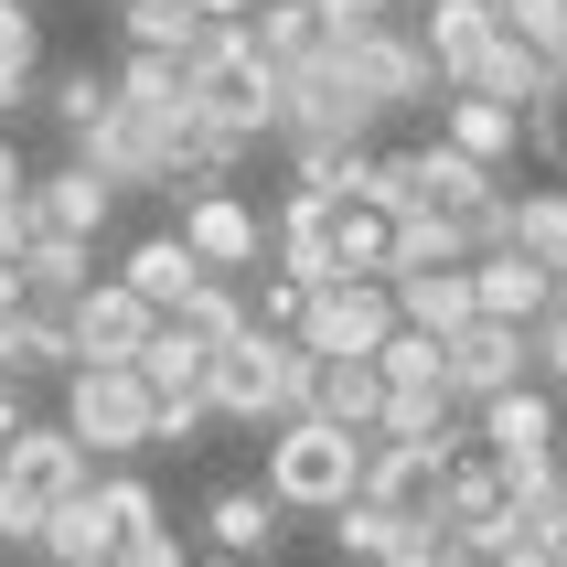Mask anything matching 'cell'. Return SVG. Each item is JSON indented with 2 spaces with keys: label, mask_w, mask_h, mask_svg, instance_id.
Instances as JSON below:
<instances>
[{
  "label": "cell",
  "mask_w": 567,
  "mask_h": 567,
  "mask_svg": "<svg viewBox=\"0 0 567 567\" xmlns=\"http://www.w3.org/2000/svg\"><path fill=\"white\" fill-rule=\"evenodd\" d=\"M279 514H332L364 493V429H332V417H279L268 429V482H257Z\"/></svg>",
  "instance_id": "6da1fadb"
},
{
  "label": "cell",
  "mask_w": 567,
  "mask_h": 567,
  "mask_svg": "<svg viewBox=\"0 0 567 567\" xmlns=\"http://www.w3.org/2000/svg\"><path fill=\"white\" fill-rule=\"evenodd\" d=\"M183 64H193V118H204V128L247 140V151L268 140V128H279V64H257L236 22H204Z\"/></svg>",
  "instance_id": "7a4b0ae2"
},
{
  "label": "cell",
  "mask_w": 567,
  "mask_h": 567,
  "mask_svg": "<svg viewBox=\"0 0 567 567\" xmlns=\"http://www.w3.org/2000/svg\"><path fill=\"white\" fill-rule=\"evenodd\" d=\"M321 54L353 64V86L375 96L385 118H396V107H440V64H429L417 22H396V11H385V22H332V32H321Z\"/></svg>",
  "instance_id": "3957f363"
},
{
  "label": "cell",
  "mask_w": 567,
  "mask_h": 567,
  "mask_svg": "<svg viewBox=\"0 0 567 567\" xmlns=\"http://www.w3.org/2000/svg\"><path fill=\"white\" fill-rule=\"evenodd\" d=\"M54 417L75 429L86 461H140L151 450V385H140V364H64Z\"/></svg>",
  "instance_id": "277c9868"
},
{
  "label": "cell",
  "mask_w": 567,
  "mask_h": 567,
  "mask_svg": "<svg viewBox=\"0 0 567 567\" xmlns=\"http://www.w3.org/2000/svg\"><path fill=\"white\" fill-rule=\"evenodd\" d=\"M385 128V107L364 86H353V64H332V54H300V64H279V128L268 140H375Z\"/></svg>",
  "instance_id": "5b68a950"
},
{
  "label": "cell",
  "mask_w": 567,
  "mask_h": 567,
  "mask_svg": "<svg viewBox=\"0 0 567 567\" xmlns=\"http://www.w3.org/2000/svg\"><path fill=\"white\" fill-rule=\"evenodd\" d=\"M385 332H396V289L385 279H321V289H300V321H289V343L321 353V364L375 353Z\"/></svg>",
  "instance_id": "8992f818"
},
{
  "label": "cell",
  "mask_w": 567,
  "mask_h": 567,
  "mask_svg": "<svg viewBox=\"0 0 567 567\" xmlns=\"http://www.w3.org/2000/svg\"><path fill=\"white\" fill-rule=\"evenodd\" d=\"M472 450V408L450 417L440 440H364V504H385V514H440V493H450V461Z\"/></svg>",
  "instance_id": "52a82bcc"
},
{
  "label": "cell",
  "mask_w": 567,
  "mask_h": 567,
  "mask_svg": "<svg viewBox=\"0 0 567 567\" xmlns=\"http://www.w3.org/2000/svg\"><path fill=\"white\" fill-rule=\"evenodd\" d=\"M172 204H183V225H172V236H183V247L204 257L215 279H257V268H268V215H257L236 183H215V193H172Z\"/></svg>",
  "instance_id": "ba28073f"
},
{
  "label": "cell",
  "mask_w": 567,
  "mask_h": 567,
  "mask_svg": "<svg viewBox=\"0 0 567 567\" xmlns=\"http://www.w3.org/2000/svg\"><path fill=\"white\" fill-rule=\"evenodd\" d=\"M440 375H450V408H482V396H504V385H525L536 364H525V321H461V332H440Z\"/></svg>",
  "instance_id": "9c48e42d"
},
{
  "label": "cell",
  "mask_w": 567,
  "mask_h": 567,
  "mask_svg": "<svg viewBox=\"0 0 567 567\" xmlns=\"http://www.w3.org/2000/svg\"><path fill=\"white\" fill-rule=\"evenodd\" d=\"M151 321H161V311L118 279V268H107V279L75 289V311H64V343H75V364H128V353L151 343Z\"/></svg>",
  "instance_id": "30bf717a"
},
{
  "label": "cell",
  "mask_w": 567,
  "mask_h": 567,
  "mask_svg": "<svg viewBox=\"0 0 567 567\" xmlns=\"http://www.w3.org/2000/svg\"><path fill=\"white\" fill-rule=\"evenodd\" d=\"M172 140H183V128L140 118V107H107V118H96L86 140H75V151H86V161H96V172H107L118 193H172Z\"/></svg>",
  "instance_id": "8fae6325"
},
{
  "label": "cell",
  "mask_w": 567,
  "mask_h": 567,
  "mask_svg": "<svg viewBox=\"0 0 567 567\" xmlns=\"http://www.w3.org/2000/svg\"><path fill=\"white\" fill-rule=\"evenodd\" d=\"M86 472H96V461L75 450V429H64V417H22V429L0 440V482H11L22 504H64Z\"/></svg>",
  "instance_id": "7c38bea8"
},
{
  "label": "cell",
  "mask_w": 567,
  "mask_h": 567,
  "mask_svg": "<svg viewBox=\"0 0 567 567\" xmlns=\"http://www.w3.org/2000/svg\"><path fill=\"white\" fill-rule=\"evenodd\" d=\"M440 525L450 536H461V557H493V546L514 536V493H504V472H493V461H482V450H461V461H450V493H440Z\"/></svg>",
  "instance_id": "4fadbf2b"
},
{
  "label": "cell",
  "mask_w": 567,
  "mask_h": 567,
  "mask_svg": "<svg viewBox=\"0 0 567 567\" xmlns=\"http://www.w3.org/2000/svg\"><path fill=\"white\" fill-rule=\"evenodd\" d=\"M107 215H118V183L96 172L86 151H64L54 172H32V225H54V236H107Z\"/></svg>",
  "instance_id": "5bb4252c"
},
{
  "label": "cell",
  "mask_w": 567,
  "mask_h": 567,
  "mask_svg": "<svg viewBox=\"0 0 567 567\" xmlns=\"http://www.w3.org/2000/svg\"><path fill=\"white\" fill-rule=\"evenodd\" d=\"M268 353H279V332H236V343H215V364H204V408L225 417V429H268Z\"/></svg>",
  "instance_id": "9a60e30c"
},
{
  "label": "cell",
  "mask_w": 567,
  "mask_h": 567,
  "mask_svg": "<svg viewBox=\"0 0 567 567\" xmlns=\"http://www.w3.org/2000/svg\"><path fill=\"white\" fill-rule=\"evenodd\" d=\"M268 257H279V279H300V289L343 279V268H332V193H300V183H289L279 215H268Z\"/></svg>",
  "instance_id": "2e32d148"
},
{
  "label": "cell",
  "mask_w": 567,
  "mask_h": 567,
  "mask_svg": "<svg viewBox=\"0 0 567 567\" xmlns=\"http://www.w3.org/2000/svg\"><path fill=\"white\" fill-rule=\"evenodd\" d=\"M11 268H22V311H54V321H64V311H75V289L96 279V247H86V236H54V225H32Z\"/></svg>",
  "instance_id": "e0dca14e"
},
{
  "label": "cell",
  "mask_w": 567,
  "mask_h": 567,
  "mask_svg": "<svg viewBox=\"0 0 567 567\" xmlns=\"http://www.w3.org/2000/svg\"><path fill=\"white\" fill-rule=\"evenodd\" d=\"M493 32H504V0H429V11H417V43L440 64V86H461V75L493 54Z\"/></svg>",
  "instance_id": "ac0fdd59"
},
{
  "label": "cell",
  "mask_w": 567,
  "mask_h": 567,
  "mask_svg": "<svg viewBox=\"0 0 567 567\" xmlns=\"http://www.w3.org/2000/svg\"><path fill=\"white\" fill-rule=\"evenodd\" d=\"M440 140L504 172V161L525 151V107H504V96H472V86H440Z\"/></svg>",
  "instance_id": "d6986e66"
},
{
  "label": "cell",
  "mask_w": 567,
  "mask_h": 567,
  "mask_svg": "<svg viewBox=\"0 0 567 567\" xmlns=\"http://www.w3.org/2000/svg\"><path fill=\"white\" fill-rule=\"evenodd\" d=\"M546 300H557V279H546L536 257H514V247H482L472 257V311L482 321H536Z\"/></svg>",
  "instance_id": "ffe728a7"
},
{
  "label": "cell",
  "mask_w": 567,
  "mask_h": 567,
  "mask_svg": "<svg viewBox=\"0 0 567 567\" xmlns=\"http://www.w3.org/2000/svg\"><path fill=\"white\" fill-rule=\"evenodd\" d=\"M118 279L140 289V300H151V311H183V300H193V279H215V268H204V257H193L183 236H172V225H161V236H140V247L118 257Z\"/></svg>",
  "instance_id": "44dd1931"
},
{
  "label": "cell",
  "mask_w": 567,
  "mask_h": 567,
  "mask_svg": "<svg viewBox=\"0 0 567 567\" xmlns=\"http://www.w3.org/2000/svg\"><path fill=\"white\" fill-rule=\"evenodd\" d=\"M461 86H472V96H504V107H546V96H557L567 75H557V64L536 54V43H514V32H493V54H482L472 75H461Z\"/></svg>",
  "instance_id": "7402d4cb"
},
{
  "label": "cell",
  "mask_w": 567,
  "mask_h": 567,
  "mask_svg": "<svg viewBox=\"0 0 567 567\" xmlns=\"http://www.w3.org/2000/svg\"><path fill=\"white\" fill-rule=\"evenodd\" d=\"M118 107H140V118H161V128H193V64L183 54H140V43H128Z\"/></svg>",
  "instance_id": "603a6c76"
},
{
  "label": "cell",
  "mask_w": 567,
  "mask_h": 567,
  "mask_svg": "<svg viewBox=\"0 0 567 567\" xmlns=\"http://www.w3.org/2000/svg\"><path fill=\"white\" fill-rule=\"evenodd\" d=\"M504 247H514V257H536L546 279H567V183H546V193H504Z\"/></svg>",
  "instance_id": "cb8c5ba5"
},
{
  "label": "cell",
  "mask_w": 567,
  "mask_h": 567,
  "mask_svg": "<svg viewBox=\"0 0 567 567\" xmlns=\"http://www.w3.org/2000/svg\"><path fill=\"white\" fill-rule=\"evenodd\" d=\"M204 536H215V557H279V504H268V493H257V482H236V493H215V514H204Z\"/></svg>",
  "instance_id": "d4e9b609"
},
{
  "label": "cell",
  "mask_w": 567,
  "mask_h": 567,
  "mask_svg": "<svg viewBox=\"0 0 567 567\" xmlns=\"http://www.w3.org/2000/svg\"><path fill=\"white\" fill-rule=\"evenodd\" d=\"M236 32H247L257 64H300V54H321V32H332V22H321V0H247V22H236Z\"/></svg>",
  "instance_id": "484cf974"
},
{
  "label": "cell",
  "mask_w": 567,
  "mask_h": 567,
  "mask_svg": "<svg viewBox=\"0 0 567 567\" xmlns=\"http://www.w3.org/2000/svg\"><path fill=\"white\" fill-rule=\"evenodd\" d=\"M32 107H54V128H64V140H86V128L118 107V64H54V75L32 86Z\"/></svg>",
  "instance_id": "4316f807"
},
{
  "label": "cell",
  "mask_w": 567,
  "mask_h": 567,
  "mask_svg": "<svg viewBox=\"0 0 567 567\" xmlns=\"http://www.w3.org/2000/svg\"><path fill=\"white\" fill-rule=\"evenodd\" d=\"M385 289H396V321H417V332H461L472 321V257L461 268H408Z\"/></svg>",
  "instance_id": "83f0119b"
},
{
  "label": "cell",
  "mask_w": 567,
  "mask_h": 567,
  "mask_svg": "<svg viewBox=\"0 0 567 567\" xmlns=\"http://www.w3.org/2000/svg\"><path fill=\"white\" fill-rule=\"evenodd\" d=\"M32 86H43V11L32 0H0V118H22Z\"/></svg>",
  "instance_id": "f1b7e54d"
},
{
  "label": "cell",
  "mask_w": 567,
  "mask_h": 567,
  "mask_svg": "<svg viewBox=\"0 0 567 567\" xmlns=\"http://www.w3.org/2000/svg\"><path fill=\"white\" fill-rule=\"evenodd\" d=\"M311 408L332 417V429H364V440H375V408H385V375H375V353H343V364H321Z\"/></svg>",
  "instance_id": "f546056e"
},
{
  "label": "cell",
  "mask_w": 567,
  "mask_h": 567,
  "mask_svg": "<svg viewBox=\"0 0 567 567\" xmlns=\"http://www.w3.org/2000/svg\"><path fill=\"white\" fill-rule=\"evenodd\" d=\"M385 257H396V215L385 204H332V268L343 279H385Z\"/></svg>",
  "instance_id": "4dcf8cb0"
},
{
  "label": "cell",
  "mask_w": 567,
  "mask_h": 567,
  "mask_svg": "<svg viewBox=\"0 0 567 567\" xmlns=\"http://www.w3.org/2000/svg\"><path fill=\"white\" fill-rule=\"evenodd\" d=\"M64 364H75V343H64V321L54 311H11L0 321V375H64Z\"/></svg>",
  "instance_id": "1f68e13d"
},
{
  "label": "cell",
  "mask_w": 567,
  "mask_h": 567,
  "mask_svg": "<svg viewBox=\"0 0 567 567\" xmlns=\"http://www.w3.org/2000/svg\"><path fill=\"white\" fill-rule=\"evenodd\" d=\"M172 321H183L193 343H236V332L257 321V311H247V279H193V300H183Z\"/></svg>",
  "instance_id": "d6a6232c"
},
{
  "label": "cell",
  "mask_w": 567,
  "mask_h": 567,
  "mask_svg": "<svg viewBox=\"0 0 567 567\" xmlns=\"http://www.w3.org/2000/svg\"><path fill=\"white\" fill-rule=\"evenodd\" d=\"M375 567H472V557H461V536H450L440 514H396L385 546H375Z\"/></svg>",
  "instance_id": "836d02e7"
},
{
  "label": "cell",
  "mask_w": 567,
  "mask_h": 567,
  "mask_svg": "<svg viewBox=\"0 0 567 567\" xmlns=\"http://www.w3.org/2000/svg\"><path fill=\"white\" fill-rule=\"evenodd\" d=\"M450 385H385V408H375V440H440L450 429Z\"/></svg>",
  "instance_id": "e575fe53"
},
{
  "label": "cell",
  "mask_w": 567,
  "mask_h": 567,
  "mask_svg": "<svg viewBox=\"0 0 567 567\" xmlns=\"http://www.w3.org/2000/svg\"><path fill=\"white\" fill-rule=\"evenodd\" d=\"M118 22H128V43H140V54H193V11L183 0H118Z\"/></svg>",
  "instance_id": "d590c367"
},
{
  "label": "cell",
  "mask_w": 567,
  "mask_h": 567,
  "mask_svg": "<svg viewBox=\"0 0 567 567\" xmlns=\"http://www.w3.org/2000/svg\"><path fill=\"white\" fill-rule=\"evenodd\" d=\"M461 236H450L440 215H396V257H385V279H408V268H461Z\"/></svg>",
  "instance_id": "8d00e7d4"
},
{
  "label": "cell",
  "mask_w": 567,
  "mask_h": 567,
  "mask_svg": "<svg viewBox=\"0 0 567 567\" xmlns=\"http://www.w3.org/2000/svg\"><path fill=\"white\" fill-rule=\"evenodd\" d=\"M375 375H385V385H450V375H440V332L396 321V332L375 343Z\"/></svg>",
  "instance_id": "74e56055"
},
{
  "label": "cell",
  "mask_w": 567,
  "mask_h": 567,
  "mask_svg": "<svg viewBox=\"0 0 567 567\" xmlns=\"http://www.w3.org/2000/svg\"><path fill=\"white\" fill-rule=\"evenodd\" d=\"M504 32H514V43H536V54L557 64L567 54V0H504Z\"/></svg>",
  "instance_id": "f35d334b"
},
{
  "label": "cell",
  "mask_w": 567,
  "mask_h": 567,
  "mask_svg": "<svg viewBox=\"0 0 567 567\" xmlns=\"http://www.w3.org/2000/svg\"><path fill=\"white\" fill-rule=\"evenodd\" d=\"M247 311H257V332H289V321H300V279L257 268V279H247Z\"/></svg>",
  "instance_id": "ab89813d"
},
{
  "label": "cell",
  "mask_w": 567,
  "mask_h": 567,
  "mask_svg": "<svg viewBox=\"0 0 567 567\" xmlns=\"http://www.w3.org/2000/svg\"><path fill=\"white\" fill-rule=\"evenodd\" d=\"M525 140H536V151H546V172L567 183V86L546 96V107H525Z\"/></svg>",
  "instance_id": "60d3db41"
},
{
  "label": "cell",
  "mask_w": 567,
  "mask_h": 567,
  "mask_svg": "<svg viewBox=\"0 0 567 567\" xmlns=\"http://www.w3.org/2000/svg\"><path fill=\"white\" fill-rule=\"evenodd\" d=\"M107 567H193V557H183V536H172V525H140Z\"/></svg>",
  "instance_id": "b9f144b4"
},
{
  "label": "cell",
  "mask_w": 567,
  "mask_h": 567,
  "mask_svg": "<svg viewBox=\"0 0 567 567\" xmlns=\"http://www.w3.org/2000/svg\"><path fill=\"white\" fill-rule=\"evenodd\" d=\"M0 546H43V504H22L11 482H0Z\"/></svg>",
  "instance_id": "7bdbcfd3"
},
{
  "label": "cell",
  "mask_w": 567,
  "mask_h": 567,
  "mask_svg": "<svg viewBox=\"0 0 567 567\" xmlns=\"http://www.w3.org/2000/svg\"><path fill=\"white\" fill-rule=\"evenodd\" d=\"M22 236H32V193H11L0 204V257H22Z\"/></svg>",
  "instance_id": "ee69618b"
},
{
  "label": "cell",
  "mask_w": 567,
  "mask_h": 567,
  "mask_svg": "<svg viewBox=\"0 0 567 567\" xmlns=\"http://www.w3.org/2000/svg\"><path fill=\"white\" fill-rule=\"evenodd\" d=\"M22 417H32V385H22V375H0V440H11Z\"/></svg>",
  "instance_id": "f6af8a7d"
},
{
  "label": "cell",
  "mask_w": 567,
  "mask_h": 567,
  "mask_svg": "<svg viewBox=\"0 0 567 567\" xmlns=\"http://www.w3.org/2000/svg\"><path fill=\"white\" fill-rule=\"evenodd\" d=\"M11 193H32V161L11 151V128H0V204H11Z\"/></svg>",
  "instance_id": "bcb514c9"
},
{
  "label": "cell",
  "mask_w": 567,
  "mask_h": 567,
  "mask_svg": "<svg viewBox=\"0 0 567 567\" xmlns=\"http://www.w3.org/2000/svg\"><path fill=\"white\" fill-rule=\"evenodd\" d=\"M193 22H247V0H183Z\"/></svg>",
  "instance_id": "7dc6e473"
},
{
  "label": "cell",
  "mask_w": 567,
  "mask_h": 567,
  "mask_svg": "<svg viewBox=\"0 0 567 567\" xmlns=\"http://www.w3.org/2000/svg\"><path fill=\"white\" fill-rule=\"evenodd\" d=\"M22 311V268H11V257H0V321Z\"/></svg>",
  "instance_id": "c3c4849f"
},
{
  "label": "cell",
  "mask_w": 567,
  "mask_h": 567,
  "mask_svg": "<svg viewBox=\"0 0 567 567\" xmlns=\"http://www.w3.org/2000/svg\"><path fill=\"white\" fill-rule=\"evenodd\" d=\"M557 504H567V440H557Z\"/></svg>",
  "instance_id": "681fc988"
},
{
  "label": "cell",
  "mask_w": 567,
  "mask_h": 567,
  "mask_svg": "<svg viewBox=\"0 0 567 567\" xmlns=\"http://www.w3.org/2000/svg\"><path fill=\"white\" fill-rule=\"evenodd\" d=\"M204 567H247V557H204Z\"/></svg>",
  "instance_id": "f907efd6"
},
{
  "label": "cell",
  "mask_w": 567,
  "mask_h": 567,
  "mask_svg": "<svg viewBox=\"0 0 567 567\" xmlns=\"http://www.w3.org/2000/svg\"><path fill=\"white\" fill-rule=\"evenodd\" d=\"M557 75H567V54H557Z\"/></svg>",
  "instance_id": "816d5d0a"
}]
</instances>
